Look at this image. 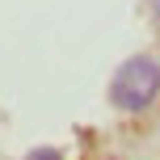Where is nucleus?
Here are the masks:
<instances>
[{
    "instance_id": "obj_1",
    "label": "nucleus",
    "mask_w": 160,
    "mask_h": 160,
    "mask_svg": "<svg viewBox=\"0 0 160 160\" xmlns=\"http://www.w3.org/2000/svg\"><path fill=\"white\" fill-rule=\"evenodd\" d=\"M160 93V63L148 55H135L127 59V63L118 68V76H114L110 84V97L118 110H143V105H152Z\"/></svg>"
},
{
    "instance_id": "obj_2",
    "label": "nucleus",
    "mask_w": 160,
    "mask_h": 160,
    "mask_svg": "<svg viewBox=\"0 0 160 160\" xmlns=\"http://www.w3.org/2000/svg\"><path fill=\"white\" fill-rule=\"evenodd\" d=\"M152 8H156V17H160V0H152Z\"/></svg>"
}]
</instances>
